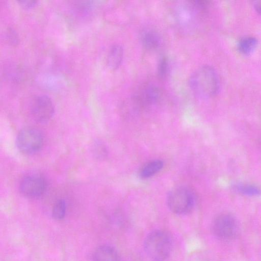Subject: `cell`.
<instances>
[{
	"instance_id": "7",
	"label": "cell",
	"mask_w": 261,
	"mask_h": 261,
	"mask_svg": "<svg viewBox=\"0 0 261 261\" xmlns=\"http://www.w3.org/2000/svg\"><path fill=\"white\" fill-rule=\"evenodd\" d=\"M161 96V90L159 87L148 84L139 88L133 95V100L138 107L146 108L158 103Z\"/></svg>"
},
{
	"instance_id": "11",
	"label": "cell",
	"mask_w": 261,
	"mask_h": 261,
	"mask_svg": "<svg viewBox=\"0 0 261 261\" xmlns=\"http://www.w3.org/2000/svg\"><path fill=\"white\" fill-rule=\"evenodd\" d=\"M141 41L143 46L149 50L156 49L161 43L160 36L152 30L144 31L141 35Z\"/></svg>"
},
{
	"instance_id": "19",
	"label": "cell",
	"mask_w": 261,
	"mask_h": 261,
	"mask_svg": "<svg viewBox=\"0 0 261 261\" xmlns=\"http://www.w3.org/2000/svg\"><path fill=\"white\" fill-rule=\"evenodd\" d=\"M253 7L256 11L261 15V0L254 1Z\"/></svg>"
},
{
	"instance_id": "4",
	"label": "cell",
	"mask_w": 261,
	"mask_h": 261,
	"mask_svg": "<svg viewBox=\"0 0 261 261\" xmlns=\"http://www.w3.org/2000/svg\"><path fill=\"white\" fill-rule=\"evenodd\" d=\"M42 133L34 127H26L21 129L16 138V146L22 153L31 155L38 152L43 144Z\"/></svg>"
},
{
	"instance_id": "10",
	"label": "cell",
	"mask_w": 261,
	"mask_h": 261,
	"mask_svg": "<svg viewBox=\"0 0 261 261\" xmlns=\"http://www.w3.org/2000/svg\"><path fill=\"white\" fill-rule=\"evenodd\" d=\"M123 57V49L119 44H114L110 48L107 58V65L111 69H116L121 65Z\"/></svg>"
},
{
	"instance_id": "6",
	"label": "cell",
	"mask_w": 261,
	"mask_h": 261,
	"mask_svg": "<svg viewBox=\"0 0 261 261\" xmlns=\"http://www.w3.org/2000/svg\"><path fill=\"white\" fill-rule=\"evenodd\" d=\"M47 182L44 177L39 174H30L23 177L19 184L21 193L27 197L37 198L45 192Z\"/></svg>"
},
{
	"instance_id": "8",
	"label": "cell",
	"mask_w": 261,
	"mask_h": 261,
	"mask_svg": "<svg viewBox=\"0 0 261 261\" xmlns=\"http://www.w3.org/2000/svg\"><path fill=\"white\" fill-rule=\"evenodd\" d=\"M237 228L235 218L229 214H223L218 216L212 226L213 231L217 237L226 240L234 237Z\"/></svg>"
},
{
	"instance_id": "14",
	"label": "cell",
	"mask_w": 261,
	"mask_h": 261,
	"mask_svg": "<svg viewBox=\"0 0 261 261\" xmlns=\"http://www.w3.org/2000/svg\"><path fill=\"white\" fill-rule=\"evenodd\" d=\"M234 187L239 193L247 196H257L260 193V189L252 185L239 184L235 185Z\"/></svg>"
},
{
	"instance_id": "16",
	"label": "cell",
	"mask_w": 261,
	"mask_h": 261,
	"mask_svg": "<svg viewBox=\"0 0 261 261\" xmlns=\"http://www.w3.org/2000/svg\"><path fill=\"white\" fill-rule=\"evenodd\" d=\"M169 70V63L168 59L165 56H162L160 59L157 66V75L159 79L163 80L167 77Z\"/></svg>"
},
{
	"instance_id": "18",
	"label": "cell",
	"mask_w": 261,
	"mask_h": 261,
	"mask_svg": "<svg viewBox=\"0 0 261 261\" xmlns=\"http://www.w3.org/2000/svg\"><path fill=\"white\" fill-rule=\"evenodd\" d=\"M19 4L24 8H30L34 7L37 4L36 1H19Z\"/></svg>"
},
{
	"instance_id": "13",
	"label": "cell",
	"mask_w": 261,
	"mask_h": 261,
	"mask_svg": "<svg viewBox=\"0 0 261 261\" xmlns=\"http://www.w3.org/2000/svg\"><path fill=\"white\" fill-rule=\"evenodd\" d=\"M257 44L256 38L252 36H245L239 40L237 47L240 53L248 55L253 51Z\"/></svg>"
},
{
	"instance_id": "3",
	"label": "cell",
	"mask_w": 261,
	"mask_h": 261,
	"mask_svg": "<svg viewBox=\"0 0 261 261\" xmlns=\"http://www.w3.org/2000/svg\"><path fill=\"white\" fill-rule=\"evenodd\" d=\"M167 204L173 213L185 215L192 210L194 205V197L192 191L188 188L177 187L169 193Z\"/></svg>"
},
{
	"instance_id": "1",
	"label": "cell",
	"mask_w": 261,
	"mask_h": 261,
	"mask_svg": "<svg viewBox=\"0 0 261 261\" xmlns=\"http://www.w3.org/2000/svg\"><path fill=\"white\" fill-rule=\"evenodd\" d=\"M189 84L193 93L201 98H210L217 94L219 80L215 69L210 65H203L190 76Z\"/></svg>"
},
{
	"instance_id": "2",
	"label": "cell",
	"mask_w": 261,
	"mask_h": 261,
	"mask_svg": "<svg viewBox=\"0 0 261 261\" xmlns=\"http://www.w3.org/2000/svg\"><path fill=\"white\" fill-rule=\"evenodd\" d=\"M171 248V239L163 230L152 231L145 240V251L148 257L154 261L165 260L169 256Z\"/></svg>"
},
{
	"instance_id": "9",
	"label": "cell",
	"mask_w": 261,
	"mask_h": 261,
	"mask_svg": "<svg viewBox=\"0 0 261 261\" xmlns=\"http://www.w3.org/2000/svg\"><path fill=\"white\" fill-rule=\"evenodd\" d=\"M93 261H120L116 250L108 245H102L95 249L93 255Z\"/></svg>"
},
{
	"instance_id": "12",
	"label": "cell",
	"mask_w": 261,
	"mask_h": 261,
	"mask_svg": "<svg viewBox=\"0 0 261 261\" xmlns=\"http://www.w3.org/2000/svg\"><path fill=\"white\" fill-rule=\"evenodd\" d=\"M163 162L160 160L149 161L140 169L139 176L143 179L149 178L158 173L163 168Z\"/></svg>"
},
{
	"instance_id": "15",
	"label": "cell",
	"mask_w": 261,
	"mask_h": 261,
	"mask_svg": "<svg viewBox=\"0 0 261 261\" xmlns=\"http://www.w3.org/2000/svg\"><path fill=\"white\" fill-rule=\"evenodd\" d=\"M66 211V202L63 199H59L53 206L52 210V216L55 220H62L65 217Z\"/></svg>"
},
{
	"instance_id": "5",
	"label": "cell",
	"mask_w": 261,
	"mask_h": 261,
	"mask_svg": "<svg viewBox=\"0 0 261 261\" xmlns=\"http://www.w3.org/2000/svg\"><path fill=\"white\" fill-rule=\"evenodd\" d=\"M29 110L33 119L37 122H44L53 116L55 108L51 99L48 96L40 95L32 99Z\"/></svg>"
},
{
	"instance_id": "17",
	"label": "cell",
	"mask_w": 261,
	"mask_h": 261,
	"mask_svg": "<svg viewBox=\"0 0 261 261\" xmlns=\"http://www.w3.org/2000/svg\"><path fill=\"white\" fill-rule=\"evenodd\" d=\"M92 150L94 156L99 159L105 158L108 153L106 146L100 141H96L94 143Z\"/></svg>"
}]
</instances>
